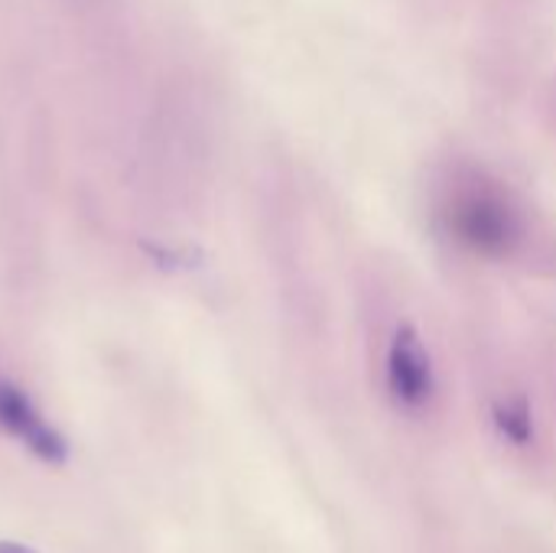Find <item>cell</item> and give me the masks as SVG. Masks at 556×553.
<instances>
[{
	"label": "cell",
	"instance_id": "1",
	"mask_svg": "<svg viewBox=\"0 0 556 553\" xmlns=\"http://www.w3.org/2000/svg\"><path fill=\"white\" fill-rule=\"evenodd\" d=\"M437 215L459 248L485 261H511L528 244V209L508 183L476 166L453 169Z\"/></svg>",
	"mask_w": 556,
	"mask_h": 553
},
{
	"label": "cell",
	"instance_id": "2",
	"mask_svg": "<svg viewBox=\"0 0 556 553\" xmlns=\"http://www.w3.org/2000/svg\"><path fill=\"white\" fill-rule=\"evenodd\" d=\"M384 385L397 407L424 411L437 394L430 349L414 323H397L384 345Z\"/></svg>",
	"mask_w": 556,
	"mask_h": 553
},
{
	"label": "cell",
	"instance_id": "3",
	"mask_svg": "<svg viewBox=\"0 0 556 553\" xmlns=\"http://www.w3.org/2000/svg\"><path fill=\"white\" fill-rule=\"evenodd\" d=\"M0 427L7 433H13L20 443H26L39 460L59 463L65 456V443L62 437L42 420V414L33 407V401L16 391L13 385L0 381Z\"/></svg>",
	"mask_w": 556,
	"mask_h": 553
},
{
	"label": "cell",
	"instance_id": "4",
	"mask_svg": "<svg viewBox=\"0 0 556 553\" xmlns=\"http://www.w3.org/2000/svg\"><path fill=\"white\" fill-rule=\"evenodd\" d=\"M498 424L515 437V440H525L531 433V424H528V411L525 407H502L498 411Z\"/></svg>",
	"mask_w": 556,
	"mask_h": 553
},
{
	"label": "cell",
	"instance_id": "5",
	"mask_svg": "<svg viewBox=\"0 0 556 553\" xmlns=\"http://www.w3.org/2000/svg\"><path fill=\"white\" fill-rule=\"evenodd\" d=\"M0 553H26V551H20V548H13V544H0Z\"/></svg>",
	"mask_w": 556,
	"mask_h": 553
}]
</instances>
